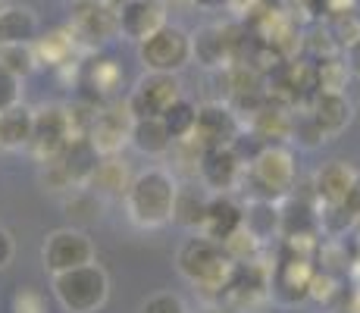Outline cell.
Here are the masks:
<instances>
[{
  "mask_svg": "<svg viewBox=\"0 0 360 313\" xmlns=\"http://www.w3.org/2000/svg\"><path fill=\"white\" fill-rule=\"evenodd\" d=\"M13 313H47L44 298L34 288H19L16 295H13Z\"/></svg>",
  "mask_w": 360,
  "mask_h": 313,
  "instance_id": "36",
  "label": "cell"
},
{
  "mask_svg": "<svg viewBox=\"0 0 360 313\" xmlns=\"http://www.w3.org/2000/svg\"><path fill=\"white\" fill-rule=\"evenodd\" d=\"M34 132V110L25 103L0 113V148L4 151H29Z\"/></svg>",
  "mask_w": 360,
  "mask_h": 313,
  "instance_id": "23",
  "label": "cell"
},
{
  "mask_svg": "<svg viewBox=\"0 0 360 313\" xmlns=\"http://www.w3.org/2000/svg\"><path fill=\"white\" fill-rule=\"evenodd\" d=\"M207 204H210V191L200 182H179L176 207H172V222H179L188 232H200L207 219Z\"/></svg>",
  "mask_w": 360,
  "mask_h": 313,
  "instance_id": "20",
  "label": "cell"
},
{
  "mask_svg": "<svg viewBox=\"0 0 360 313\" xmlns=\"http://www.w3.org/2000/svg\"><path fill=\"white\" fill-rule=\"evenodd\" d=\"M314 63V75H316V91H338L345 94V88H348V66H345V60L338 57H323V60H310Z\"/></svg>",
  "mask_w": 360,
  "mask_h": 313,
  "instance_id": "29",
  "label": "cell"
},
{
  "mask_svg": "<svg viewBox=\"0 0 360 313\" xmlns=\"http://www.w3.org/2000/svg\"><path fill=\"white\" fill-rule=\"evenodd\" d=\"M34 57H38V66H69L75 51H82L79 41H75L72 29H53L41 38H34Z\"/></svg>",
  "mask_w": 360,
  "mask_h": 313,
  "instance_id": "26",
  "label": "cell"
},
{
  "mask_svg": "<svg viewBox=\"0 0 360 313\" xmlns=\"http://www.w3.org/2000/svg\"><path fill=\"white\" fill-rule=\"evenodd\" d=\"M41 263H44V269L51 276L94 263V241L88 238V232H82L75 226L53 229L44 238V245H41Z\"/></svg>",
  "mask_w": 360,
  "mask_h": 313,
  "instance_id": "8",
  "label": "cell"
},
{
  "mask_svg": "<svg viewBox=\"0 0 360 313\" xmlns=\"http://www.w3.org/2000/svg\"><path fill=\"white\" fill-rule=\"evenodd\" d=\"M129 144L144 157H166L176 141L166 132L163 120H131V132H129Z\"/></svg>",
  "mask_w": 360,
  "mask_h": 313,
  "instance_id": "25",
  "label": "cell"
},
{
  "mask_svg": "<svg viewBox=\"0 0 360 313\" xmlns=\"http://www.w3.org/2000/svg\"><path fill=\"white\" fill-rule=\"evenodd\" d=\"M129 132H131V113L122 103H101L98 113H94L91 125H88V141L98 151L101 157H113L120 154L129 144Z\"/></svg>",
  "mask_w": 360,
  "mask_h": 313,
  "instance_id": "11",
  "label": "cell"
},
{
  "mask_svg": "<svg viewBox=\"0 0 360 313\" xmlns=\"http://www.w3.org/2000/svg\"><path fill=\"white\" fill-rule=\"evenodd\" d=\"M342 51H345L342 60H345V66H348V72L354 75V79H360V38L351 41L348 47H342Z\"/></svg>",
  "mask_w": 360,
  "mask_h": 313,
  "instance_id": "38",
  "label": "cell"
},
{
  "mask_svg": "<svg viewBox=\"0 0 360 313\" xmlns=\"http://www.w3.org/2000/svg\"><path fill=\"white\" fill-rule=\"evenodd\" d=\"M357 172L351 170L345 160H332V163H323L320 170L314 172V198L320 204H345L348 198V188L354 185Z\"/></svg>",
  "mask_w": 360,
  "mask_h": 313,
  "instance_id": "19",
  "label": "cell"
},
{
  "mask_svg": "<svg viewBox=\"0 0 360 313\" xmlns=\"http://www.w3.org/2000/svg\"><path fill=\"white\" fill-rule=\"evenodd\" d=\"M345 207H348L351 217H354V219H357V226H360V172H357L354 185L348 188V198H345Z\"/></svg>",
  "mask_w": 360,
  "mask_h": 313,
  "instance_id": "39",
  "label": "cell"
},
{
  "mask_svg": "<svg viewBox=\"0 0 360 313\" xmlns=\"http://www.w3.org/2000/svg\"><path fill=\"white\" fill-rule=\"evenodd\" d=\"M310 113V120L316 122V129L323 132V138H338L345 129L351 125V116H354V110H351V101L345 94L338 91H316L314 101L304 107Z\"/></svg>",
  "mask_w": 360,
  "mask_h": 313,
  "instance_id": "15",
  "label": "cell"
},
{
  "mask_svg": "<svg viewBox=\"0 0 360 313\" xmlns=\"http://www.w3.org/2000/svg\"><path fill=\"white\" fill-rule=\"evenodd\" d=\"M245 122L238 120V113L226 101H210L198 103V122L188 141L198 151H213V148H235V141L241 138Z\"/></svg>",
  "mask_w": 360,
  "mask_h": 313,
  "instance_id": "7",
  "label": "cell"
},
{
  "mask_svg": "<svg viewBox=\"0 0 360 313\" xmlns=\"http://www.w3.org/2000/svg\"><path fill=\"white\" fill-rule=\"evenodd\" d=\"M292 120L295 116L288 113V107L266 101L248 122H251V135L260 138L263 144H282L285 138H292Z\"/></svg>",
  "mask_w": 360,
  "mask_h": 313,
  "instance_id": "21",
  "label": "cell"
},
{
  "mask_svg": "<svg viewBox=\"0 0 360 313\" xmlns=\"http://www.w3.org/2000/svg\"><path fill=\"white\" fill-rule=\"evenodd\" d=\"M82 88L91 91V101L98 97H107L120 88L122 82V66L110 57H91L88 63H82V72H79Z\"/></svg>",
  "mask_w": 360,
  "mask_h": 313,
  "instance_id": "24",
  "label": "cell"
},
{
  "mask_svg": "<svg viewBox=\"0 0 360 313\" xmlns=\"http://www.w3.org/2000/svg\"><path fill=\"white\" fill-rule=\"evenodd\" d=\"M166 132L172 135V141H188L191 132H195V122H198V103L188 101V97H179L176 103H172L169 110L160 116Z\"/></svg>",
  "mask_w": 360,
  "mask_h": 313,
  "instance_id": "28",
  "label": "cell"
},
{
  "mask_svg": "<svg viewBox=\"0 0 360 313\" xmlns=\"http://www.w3.org/2000/svg\"><path fill=\"white\" fill-rule=\"evenodd\" d=\"M72 138H79V135L72 132L66 107H60V103H44V107L34 110V132H32L29 151L41 163L57 157Z\"/></svg>",
  "mask_w": 360,
  "mask_h": 313,
  "instance_id": "9",
  "label": "cell"
},
{
  "mask_svg": "<svg viewBox=\"0 0 360 313\" xmlns=\"http://www.w3.org/2000/svg\"><path fill=\"white\" fill-rule=\"evenodd\" d=\"M191 4H195L198 10L213 13V10H223V6H226V0H191Z\"/></svg>",
  "mask_w": 360,
  "mask_h": 313,
  "instance_id": "42",
  "label": "cell"
},
{
  "mask_svg": "<svg viewBox=\"0 0 360 313\" xmlns=\"http://www.w3.org/2000/svg\"><path fill=\"white\" fill-rule=\"evenodd\" d=\"M13 257H16V241H13V235L6 232L4 226H0V269L10 267Z\"/></svg>",
  "mask_w": 360,
  "mask_h": 313,
  "instance_id": "37",
  "label": "cell"
},
{
  "mask_svg": "<svg viewBox=\"0 0 360 313\" xmlns=\"http://www.w3.org/2000/svg\"><path fill=\"white\" fill-rule=\"evenodd\" d=\"M176 269L185 282H191L204 295H213L223 301L226 288H229L235 276V263L226 257L219 241L207 238V235H191L176 250Z\"/></svg>",
  "mask_w": 360,
  "mask_h": 313,
  "instance_id": "2",
  "label": "cell"
},
{
  "mask_svg": "<svg viewBox=\"0 0 360 313\" xmlns=\"http://www.w3.org/2000/svg\"><path fill=\"white\" fill-rule=\"evenodd\" d=\"M179 179L172 170L163 166H148L135 172L129 191H126V213L138 229H163L172 222V207H176Z\"/></svg>",
  "mask_w": 360,
  "mask_h": 313,
  "instance_id": "1",
  "label": "cell"
},
{
  "mask_svg": "<svg viewBox=\"0 0 360 313\" xmlns=\"http://www.w3.org/2000/svg\"><path fill=\"white\" fill-rule=\"evenodd\" d=\"M245 229L260 241H269L273 235H282V219H279V204L273 200H251L245 207Z\"/></svg>",
  "mask_w": 360,
  "mask_h": 313,
  "instance_id": "27",
  "label": "cell"
},
{
  "mask_svg": "<svg viewBox=\"0 0 360 313\" xmlns=\"http://www.w3.org/2000/svg\"><path fill=\"white\" fill-rule=\"evenodd\" d=\"M166 4H169V0H166Z\"/></svg>",
  "mask_w": 360,
  "mask_h": 313,
  "instance_id": "46",
  "label": "cell"
},
{
  "mask_svg": "<svg viewBox=\"0 0 360 313\" xmlns=\"http://www.w3.org/2000/svg\"><path fill=\"white\" fill-rule=\"evenodd\" d=\"M85 4H101V6H113V10H116L122 0H85Z\"/></svg>",
  "mask_w": 360,
  "mask_h": 313,
  "instance_id": "43",
  "label": "cell"
},
{
  "mask_svg": "<svg viewBox=\"0 0 360 313\" xmlns=\"http://www.w3.org/2000/svg\"><path fill=\"white\" fill-rule=\"evenodd\" d=\"M0 6H4V0H0Z\"/></svg>",
  "mask_w": 360,
  "mask_h": 313,
  "instance_id": "45",
  "label": "cell"
},
{
  "mask_svg": "<svg viewBox=\"0 0 360 313\" xmlns=\"http://www.w3.org/2000/svg\"><path fill=\"white\" fill-rule=\"evenodd\" d=\"M16 103H22V79L0 66V113L16 107Z\"/></svg>",
  "mask_w": 360,
  "mask_h": 313,
  "instance_id": "35",
  "label": "cell"
},
{
  "mask_svg": "<svg viewBox=\"0 0 360 313\" xmlns=\"http://www.w3.org/2000/svg\"><path fill=\"white\" fill-rule=\"evenodd\" d=\"M41 32V23L29 6H0V47L32 44Z\"/></svg>",
  "mask_w": 360,
  "mask_h": 313,
  "instance_id": "22",
  "label": "cell"
},
{
  "mask_svg": "<svg viewBox=\"0 0 360 313\" xmlns=\"http://www.w3.org/2000/svg\"><path fill=\"white\" fill-rule=\"evenodd\" d=\"M245 160L238 157L235 148H213L200 151L198 157V182L210 194H232L245 179Z\"/></svg>",
  "mask_w": 360,
  "mask_h": 313,
  "instance_id": "10",
  "label": "cell"
},
{
  "mask_svg": "<svg viewBox=\"0 0 360 313\" xmlns=\"http://www.w3.org/2000/svg\"><path fill=\"white\" fill-rule=\"evenodd\" d=\"M314 273L316 269L310 267L307 257H295V254H285L276 269L269 273V291L279 304H301L310 298V282H314Z\"/></svg>",
  "mask_w": 360,
  "mask_h": 313,
  "instance_id": "13",
  "label": "cell"
},
{
  "mask_svg": "<svg viewBox=\"0 0 360 313\" xmlns=\"http://www.w3.org/2000/svg\"><path fill=\"white\" fill-rule=\"evenodd\" d=\"M141 313H188V304L176 291H157L141 304Z\"/></svg>",
  "mask_w": 360,
  "mask_h": 313,
  "instance_id": "34",
  "label": "cell"
},
{
  "mask_svg": "<svg viewBox=\"0 0 360 313\" xmlns=\"http://www.w3.org/2000/svg\"><path fill=\"white\" fill-rule=\"evenodd\" d=\"M51 160H57V166L63 170L69 188H85L88 179H91V172H94V166H98L101 154L91 148V141H88L85 135H79Z\"/></svg>",
  "mask_w": 360,
  "mask_h": 313,
  "instance_id": "17",
  "label": "cell"
},
{
  "mask_svg": "<svg viewBox=\"0 0 360 313\" xmlns=\"http://www.w3.org/2000/svg\"><path fill=\"white\" fill-rule=\"evenodd\" d=\"M131 179H135V172L129 170V163L120 154H113V157L98 160V166H94V172H91V179H88L85 188H91L101 200H110V198L122 200L129 191V185H131Z\"/></svg>",
  "mask_w": 360,
  "mask_h": 313,
  "instance_id": "18",
  "label": "cell"
},
{
  "mask_svg": "<svg viewBox=\"0 0 360 313\" xmlns=\"http://www.w3.org/2000/svg\"><path fill=\"white\" fill-rule=\"evenodd\" d=\"M169 4L166 0H122L116 6V19H120V34L135 44H141L144 38H150L157 29H163Z\"/></svg>",
  "mask_w": 360,
  "mask_h": 313,
  "instance_id": "14",
  "label": "cell"
},
{
  "mask_svg": "<svg viewBox=\"0 0 360 313\" xmlns=\"http://www.w3.org/2000/svg\"><path fill=\"white\" fill-rule=\"evenodd\" d=\"M138 60H141L144 72L179 75L191 63V32L166 23L163 29H157L150 38L138 44Z\"/></svg>",
  "mask_w": 360,
  "mask_h": 313,
  "instance_id": "5",
  "label": "cell"
},
{
  "mask_svg": "<svg viewBox=\"0 0 360 313\" xmlns=\"http://www.w3.org/2000/svg\"><path fill=\"white\" fill-rule=\"evenodd\" d=\"M357 250H360V238H357Z\"/></svg>",
  "mask_w": 360,
  "mask_h": 313,
  "instance_id": "44",
  "label": "cell"
},
{
  "mask_svg": "<svg viewBox=\"0 0 360 313\" xmlns=\"http://www.w3.org/2000/svg\"><path fill=\"white\" fill-rule=\"evenodd\" d=\"M292 141L297 144V148H304V151H314V148H320V144L326 141V138H323V132L316 129V122L310 120L307 110L292 120Z\"/></svg>",
  "mask_w": 360,
  "mask_h": 313,
  "instance_id": "33",
  "label": "cell"
},
{
  "mask_svg": "<svg viewBox=\"0 0 360 313\" xmlns=\"http://www.w3.org/2000/svg\"><path fill=\"white\" fill-rule=\"evenodd\" d=\"M182 94V82L179 75L169 72H144L135 82V88L126 97V107L131 120H160L166 110L179 101Z\"/></svg>",
  "mask_w": 360,
  "mask_h": 313,
  "instance_id": "6",
  "label": "cell"
},
{
  "mask_svg": "<svg viewBox=\"0 0 360 313\" xmlns=\"http://www.w3.org/2000/svg\"><path fill=\"white\" fill-rule=\"evenodd\" d=\"M69 29H72L82 51H94L98 44H107V41H113L120 34V19H116L113 6L75 0V13H72Z\"/></svg>",
  "mask_w": 360,
  "mask_h": 313,
  "instance_id": "12",
  "label": "cell"
},
{
  "mask_svg": "<svg viewBox=\"0 0 360 313\" xmlns=\"http://www.w3.org/2000/svg\"><path fill=\"white\" fill-rule=\"evenodd\" d=\"M32 44H34V41H32ZM32 44L0 47V66L10 69V72L19 75V79H29L34 69H38V57H34V47Z\"/></svg>",
  "mask_w": 360,
  "mask_h": 313,
  "instance_id": "31",
  "label": "cell"
},
{
  "mask_svg": "<svg viewBox=\"0 0 360 313\" xmlns=\"http://www.w3.org/2000/svg\"><path fill=\"white\" fill-rule=\"evenodd\" d=\"M245 179L251 185V200H273L279 204L282 198L295 191L297 182V163L295 151L285 144H263V148L248 160Z\"/></svg>",
  "mask_w": 360,
  "mask_h": 313,
  "instance_id": "3",
  "label": "cell"
},
{
  "mask_svg": "<svg viewBox=\"0 0 360 313\" xmlns=\"http://www.w3.org/2000/svg\"><path fill=\"white\" fill-rule=\"evenodd\" d=\"M323 235L329 238H345L351 229H357V219L351 217V210L345 204H320V217H316Z\"/></svg>",
  "mask_w": 360,
  "mask_h": 313,
  "instance_id": "30",
  "label": "cell"
},
{
  "mask_svg": "<svg viewBox=\"0 0 360 313\" xmlns=\"http://www.w3.org/2000/svg\"><path fill=\"white\" fill-rule=\"evenodd\" d=\"M51 279L53 298L66 313H101L110 298V276L101 263H85Z\"/></svg>",
  "mask_w": 360,
  "mask_h": 313,
  "instance_id": "4",
  "label": "cell"
},
{
  "mask_svg": "<svg viewBox=\"0 0 360 313\" xmlns=\"http://www.w3.org/2000/svg\"><path fill=\"white\" fill-rule=\"evenodd\" d=\"M245 226V204L232 198V194H210V204H207V219L200 235L219 241L223 245L226 238H232L238 229Z\"/></svg>",
  "mask_w": 360,
  "mask_h": 313,
  "instance_id": "16",
  "label": "cell"
},
{
  "mask_svg": "<svg viewBox=\"0 0 360 313\" xmlns=\"http://www.w3.org/2000/svg\"><path fill=\"white\" fill-rule=\"evenodd\" d=\"M295 6H301L304 13H314V16L323 13V0H295Z\"/></svg>",
  "mask_w": 360,
  "mask_h": 313,
  "instance_id": "41",
  "label": "cell"
},
{
  "mask_svg": "<svg viewBox=\"0 0 360 313\" xmlns=\"http://www.w3.org/2000/svg\"><path fill=\"white\" fill-rule=\"evenodd\" d=\"M101 207H103V200L91 191V188H72V191H69V198H66L69 217L79 219V222L101 219Z\"/></svg>",
  "mask_w": 360,
  "mask_h": 313,
  "instance_id": "32",
  "label": "cell"
},
{
  "mask_svg": "<svg viewBox=\"0 0 360 313\" xmlns=\"http://www.w3.org/2000/svg\"><path fill=\"white\" fill-rule=\"evenodd\" d=\"M260 4H263V0H226V6H229V10H232V13H235V16H238V19L251 16V13L257 10Z\"/></svg>",
  "mask_w": 360,
  "mask_h": 313,
  "instance_id": "40",
  "label": "cell"
}]
</instances>
